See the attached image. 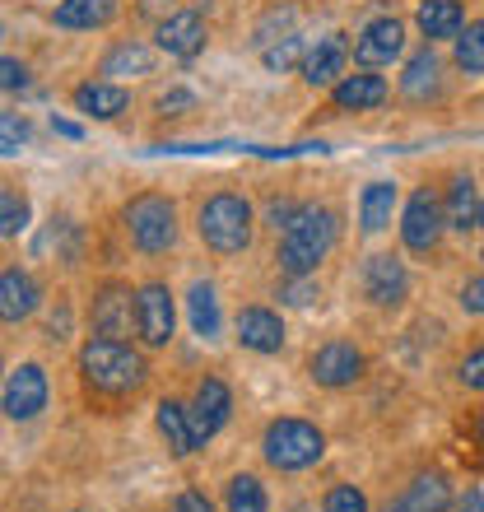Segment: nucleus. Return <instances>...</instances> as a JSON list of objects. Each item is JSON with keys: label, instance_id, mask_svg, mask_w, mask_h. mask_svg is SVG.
Masks as SVG:
<instances>
[{"label": "nucleus", "instance_id": "1", "mask_svg": "<svg viewBox=\"0 0 484 512\" xmlns=\"http://www.w3.org/2000/svg\"><path fill=\"white\" fill-rule=\"evenodd\" d=\"M80 378H84V387H89V396L121 401V396H131V391L145 387L149 368H145V354L131 350L126 340L94 336L80 350Z\"/></svg>", "mask_w": 484, "mask_h": 512}, {"label": "nucleus", "instance_id": "2", "mask_svg": "<svg viewBox=\"0 0 484 512\" xmlns=\"http://www.w3.org/2000/svg\"><path fill=\"white\" fill-rule=\"evenodd\" d=\"M331 247H336V215L322 205H298L280 238V270L284 275H312Z\"/></svg>", "mask_w": 484, "mask_h": 512}, {"label": "nucleus", "instance_id": "3", "mask_svg": "<svg viewBox=\"0 0 484 512\" xmlns=\"http://www.w3.org/2000/svg\"><path fill=\"white\" fill-rule=\"evenodd\" d=\"M201 243L219 256L247 252L252 247V205L242 201L238 191H219L201 205Z\"/></svg>", "mask_w": 484, "mask_h": 512}, {"label": "nucleus", "instance_id": "4", "mask_svg": "<svg viewBox=\"0 0 484 512\" xmlns=\"http://www.w3.org/2000/svg\"><path fill=\"white\" fill-rule=\"evenodd\" d=\"M121 219H126V238H131L140 252H149V256L168 252V247L177 243V210H173L168 196H159V191L135 196Z\"/></svg>", "mask_w": 484, "mask_h": 512}, {"label": "nucleus", "instance_id": "5", "mask_svg": "<svg viewBox=\"0 0 484 512\" xmlns=\"http://www.w3.org/2000/svg\"><path fill=\"white\" fill-rule=\"evenodd\" d=\"M326 452V438L308 419H275L266 429V461L275 471H308Z\"/></svg>", "mask_w": 484, "mask_h": 512}, {"label": "nucleus", "instance_id": "6", "mask_svg": "<svg viewBox=\"0 0 484 512\" xmlns=\"http://www.w3.org/2000/svg\"><path fill=\"white\" fill-rule=\"evenodd\" d=\"M173 294H168V284H145L140 294H135V331L145 340L149 350H163L168 340H173Z\"/></svg>", "mask_w": 484, "mask_h": 512}, {"label": "nucleus", "instance_id": "7", "mask_svg": "<svg viewBox=\"0 0 484 512\" xmlns=\"http://www.w3.org/2000/svg\"><path fill=\"white\" fill-rule=\"evenodd\" d=\"M229 410H233L229 387H224L219 378H205L201 387H196V401L187 405V415H191V438H196V447H201L205 438H215V433L229 424Z\"/></svg>", "mask_w": 484, "mask_h": 512}, {"label": "nucleus", "instance_id": "8", "mask_svg": "<svg viewBox=\"0 0 484 512\" xmlns=\"http://www.w3.org/2000/svg\"><path fill=\"white\" fill-rule=\"evenodd\" d=\"M363 294L373 298L377 308H396V303H405V294H410V275H405L401 256H391V252L368 256V266H363Z\"/></svg>", "mask_w": 484, "mask_h": 512}, {"label": "nucleus", "instance_id": "9", "mask_svg": "<svg viewBox=\"0 0 484 512\" xmlns=\"http://www.w3.org/2000/svg\"><path fill=\"white\" fill-rule=\"evenodd\" d=\"M443 205L433 201L429 191H415L410 205H405V219H401V238L410 252H433L438 238H443Z\"/></svg>", "mask_w": 484, "mask_h": 512}, {"label": "nucleus", "instance_id": "10", "mask_svg": "<svg viewBox=\"0 0 484 512\" xmlns=\"http://www.w3.org/2000/svg\"><path fill=\"white\" fill-rule=\"evenodd\" d=\"M5 415L10 419H38L47 410V373L38 364H19L5 382Z\"/></svg>", "mask_w": 484, "mask_h": 512}, {"label": "nucleus", "instance_id": "11", "mask_svg": "<svg viewBox=\"0 0 484 512\" xmlns=\"http://www.w3.org/2000/svg\"><path fill=\"white\" fill-rule=\"evenodd\" d=\"M308 373L317 387H350V382L363 378V354L354 350L350 340H331V345H322L312 354Z\"/></svg>", "mask_w": 484, "mask_h": 512}, {"label": "nucleus", "instance_id": "12", "mask_svg": "<svg viewBox=\"0 0 484 512\" xmlns=\"http://www.w3.org/2000/svg\"><path fill=\"white\" fill-rule=\"evenodd\" d=\"M89 322H94L98 336L121 340L135 322V294L126 284H103L94 294V308H89Z\"/></svg>", "mask_w": 484, "mask_h": 512}, {"label": "nucleus", "instance_id": "13", "mask_svg": "<svg viewBox=\"0 0 484 512\" xmlns=\"http://www.w3.org/2000/svg\"><path fill=\"white\" fill-rule=\"evenodd\" d=\"M401 52H405V24L401 19H373V24L359 33V42H354V56H359L368 70L391 66Z\"/></svg>", "mask_w": 484, "mask_h": 512}, {"label": "nucleus", "instance_id": "14", "mask_svg": "<svg viewBox=\"0 0 484 512\" xmlns=\"http://www.w3.org/2000/svg\"><path fill=\"white\" fill-rule=\"evenodd\" d=\"M159 47L177 61H191V56L205 52V19L196 10H177L159 24Z\"/></svg>", "mask_w": 484, "mask_h": 512}, {"label": "nucleus", "instance_id": "15", "mask_svg": "<svg viewBox=\"0 0 484 512\" xmlns=\"http://www.w3.org/2000/svg\"><path fill=\"white\" fill-rule=\"evenodd\" d=\"M345 61H350V38H345V33H326V38H317V47L303 56V80L326 89V84H336L340 75H345Z\"/></svg>", "mask_w": 484, "mask_h": 512}, {"label": "nucleus", "instance_id": "16", "mask_svg": "<svg viewBox=\"0 0 484 512\" xmlns=\"http://www.w3.org/2000/svg\"><path fill=\"white\" fill-rule=\"evenodd\" d=\"M38 280L28 275V270H0V322H24V317H33V308H38Z\"/></svg>", "mask_w": 484, "mask_h": 512}, {"label": "nucleus", "instance_id": "17", "mask_svg": "<svg viewBox=\"0 0 484 512\" xmlns=\"http://www.w3.org/2000/svg\"><path fill=\"white\" fill-rule=\"evenodd\" d=\"M238 340H242V350L275 354L284 345V322L270 308H242L238 312Z\"/></svg>", "mask_w": 484, "mask_h": 512}, {"label": "nucleus", "instance_id": "18", "mask_svg": "<svg viewBox=\"0 0 484 512\" xmlns=\"http://www.w3.org/2000/svg\"><path fill=\"white\" fill-rule=\"evenodd\" d=\"M336 108L340 112H368V108H382L387 103V80L382 75H345L336 84Z\"/></svg>", "mask_w": 484, "mask_h": 512}, {"label": "nucleus", "instance_id": "19", "mask_svg": "<svg viewBox=\"0 0 484 512\" xmlns=\"http://www.w3.org/2000/svg\"><path fill=\"white\" fill-rule=\"evenodd\" d=\"M126 103H131V94L112 80H94V84H80V89H75V108L89 112V117H103V122L121 117Z\"/></svg>", "mask_w": 484, "mask_h": 512}, {"label": "nucleus", "instance_id": "20", "mask_svg": "<svg viewBox=\"0 0 484 512\" xmlns=\"http://www.w3.org/2000/svg\"><path fill=\"white\" fill-rule=\"evenodd\" d=\"M452 508V489L443 475H419L415 485L396 499V512H447Z\"/></svg>", "mask_w": 484, "mask_h": 512}, {"label": "nucleus", "instance_id": "21", "mask_svg": "<svg viewBox=\"0 0 484 512\" xmlns=\"http://www.w3.org/2000/svg\"><path fill=\"white\" fill-rule=\"evenodd\" d=\"M52 19L61 28H103L117 19V0H61Z\"/></svg>", "mask_w": 484, "mask_h": 512}, {"label": "nucleus", "instance_id": "22", "mask_svg": "<svg viewBox=\"0 0 484 512\" xmlns=\"http://www.w3.org/2000/svg\"><path fill=\"white\" fill-rule=\"evenodd\" d=\"M475 215H480V196H475V182L471 177H452L447 187V201H443V224L447 229H475Z\"/></svg>", "mask_w": 484, "mask_h": 512}, {"label": "nucleus", "instance_id": "23", "mask_svg": "<svg viewBox=\"0 0 484 512\" xmlns=\"http://www.w3.org/2000/svg\"><path fill=\"white\" fill-rule=\"evenodd\" d=\"M461 24H466V14H461L457 0H424V5H419V28H424L429 42L461 38Z\"/></svg>", "mask_w": 484, "mask_h": 512}, {"label": "nucleus", "instance_id": "24", "mask_svg": "<svg viewBox=\"0 0 484 512\" xmlns=\"http://www.w3.org/2000/svg\"><path fill=\"white\" fill-rule=\"evenodd\" d=\"M391 210H396V187H391V182H368V187H363V201H359V224L363 229L368 233L387 229Z\"/></svg>", "mask_w": 484, "mask_h": 512}, {"label": "nucleus", "instance_id": "25", "mask_svg": "<svg viewBox=\"0 0 484 512\" xmlns=\"http://www.w3.org/2000/svg\"><path fill=\"white\" fill-rule=\"evenodd\" d=\"M159 433H163V443L173 447V457H187L191 447H196V438H191V415H187V405L159 401Z\"/></svg>", "mask_w": 484, "mask_h": 512}, {"label": "nucleus", "instance_id": "26", "mask_svg": "<svg viewBox=\"0 0 484 512\" xmlns=\"http://www.w3.org/2000/svg\"><path fill=\"white\" fill-rule=\"evenodd\" d=\"M187 312H191V326L201 340H215L219 336V298L210 284H191L187 294Z\"/></svg>", "mask_w": 484, "mask_h": 512}, {"label": "nucleus", "instance_id": "27", "mask_svg": "<svg viewBox=\"0 0 484 512\" xmlns=\"http://www.w3.org/2000/svg\"><path fill=\"white\" fill-rule=\"evenodd\" d=\"M438 56L433 52H419V56H410V66H405V75H401V89H405V98H429V94H438Z\"/></svg>", "mask_w": 484, "mask_h": 512}, {"label": "nucleus", "instance_id": "28", "mask_svg": "<svg viewBox=\"0 0 484 512\" xmlns=\"http://www.w3.org/2000/svg\"><path fill=\"white\" fill-rule=\"evenodd\" d=\"M229 512H266V489L256 475H233L229 480Z\"/></svg>", "mask_w": 484, "mask_h": 512}, {"label": "nucleus", "instance_id": "29", "mask_svg": "<svg viewBox=\"0 0 484 512\" xmlns=\"http://www.w3.org/2000/svg\"><path fill=\"white\" fill-rule=\"evenodd\" d=\"M149 66H154V56L145 47H117L103 61V75H112V80H121V75H149Z\"/></svg>", "mask_w": 484, "mask_h": 512}, {"label": "nucleus", "instance_id": "30", "mask_svg": "<svg viewBox=\"0 0 484 512\" xmlns=\"http://www.w3.org/2000/svg\"><path fill=\"white\" fill-rule=\"evenodd\" d=\"M457 66L466 75H484V19L466 28V38H457Z\"/></svg>", "mask_w": 484, "mask_h": 512}, {"label": "nucleus", "instance_id": "31", "mask_svg": "<svg viewBox=\"0 0 484 512\" xmlns=\"http://www.w3.org/2000/svg\"><path fill=\"white\" fill-rule=\"evenodd\" d=\"M24 229H28V201L19 191H0V238H14Z\"/></svg>", "mask_w": 484, "mask_h": 512}, {"label": "nucleus", "instance_id": "32", "mask_svg": "<svg viewBox=\"0 0 484 512\" xmlns=\"http://www.w3.org/2000/svg\"><path fill=\"white\" fill-rule=\"evenodd\" d=\"M284 303H298V308H308V303H317L322 298V289H317V280L312 275H289V284L280 289Z\"/></svg>", "mask_w": 484, "mask_h": 512}, {"label": "nucleus", "instance_id": "33", "mask_svg": "<svg viewBox=\"0 0 484 512\" xmlns=\"http://www.w3.org/2000/svg\"><path fill=\"white\" fill-rule=\"evenodd\" d=\"M326 512H368V499H363V489H354V485H336L326 494Z\"/></svg>", "mask_w": 484, "mask_h": 512}, {"label": "nucleus", "instance_id": "34", "mask_svg": "<svg viewBox=\"0 0 484 512\" xmlns=\"http://www.w3.org/2000/svg\"><path fill=\"white\" fill-rule=\"evenodd\" d=\"M24 84H28V70L19 66L14 56H0V89H5V94H19Z\"/></svg>", "mask_w": 484, "mask_h": 512}, {"label": "nucleus", "instance_id": "35", "mask_svg": "<svg viewBox=\"0 0 484 512\" xmlns=\"http://www.w3.org/2000/svg\"><path fill=\"white\" fill-rule=\"evenodd\" d=\"M298 52H303V42H298V38H284L280 47H270V52H266V66L270 70H289L298 61Z\"/></svg>", "mask_w": 484, "mask_h": 512}, {"label": "nucleus", "instance_id": "36", "mask_svg": "<svg viewBox=\"0 0 484 512\" xmlns=\"http://www.w3.org/2000/svg\"><path fill=\"white\" fill-rule=\"evenodd\" d=\"M28 140V122L14 112H0V145H24Z\"/></svg>", "mask_w": 484, "mask_h": 512}, {"label": "nucleus", "instance_id": "37", "mask_svg": "<svg viewBox=\"0 0 484 512\" xmlns=\"http://www.w3.org/2000/svg\"><path fill=\"white\" fill-rule=\"evenodd\" d=\"M461 382H466L471 391H484V345L461 364Z\"/></svg>", "mask_w": 484, "mask_h": 512}, {"label": "nucleus", "instance_id": "38", "mask_svg": "<svg viewBox=\"0 0 484 512\" xmlns=\"http://www.w3.org/2000/svg\"><path fill=\"white\" fill-rule=\"evenodd\" d=\"M173 512H215V503L205 499L201 489H182V494L173 499Z\"/></svg>", "mask_w": 484, "mask_h": 512}, {"label": "nucleus", "instance_id": "39", "mask_svg": "<svg viewBox=\"0 0 484 512\" xmlns=\"http://www.w3.org/2000/svg\"><path fill=\"white\" fill-rule=\"evenodd\" d=\"M461 308L475 312V317L484 312V275H480V280H471L466 289H461Z\"/></svg>", "mask_w": 484, "mask_h": 512}, {"label": "nucleus", "instance_id": "40", "mask_svg": "<svg viewBox=\"0 0 484 512\" xmlns=\"http://www.w3.org/2000/svg\"><path fill=\"white\" fill-rule=\"evenodd\" d=\"M294 210H298L294 201H270V224H275V229H284V224L294 219Z\"/></svg>", "mask_w": 484, "mask_h": 512}, {"label": "nucleus", "instance_id": "41", "mask_svg": "<svg viewBox=\"0 0 484 512\" xmlns=\"http://www.w3.org/2000/svg\"><path fill=\"white\" fill-rule=\"evenodd\" d=\"M159 108H163V112H177V108H191V94H182V89H177V94H163V98H159Z\"/></svg>", "mask_w": 484, "mask_h": 512}, {"label": "nucleus", "instance_id": "42", "mask_svg": "<svg viewBox=\"0 0 484 512\" xmlns=\"http://www.w3.org/2000/svg\"><path fill=\"white\" fill-rule=\"evenodd\" d=\"M52 131H56V135H66V140H80V135H84L75 122H61V117H52Z\"/></svg>", "mask_w": 484, "mask_h": 512}, {"label": "nucleus", "instance_id": "43", "mask_svg": "<svg viewBox=\"0 0 484 512\" xmlns=\"http://www.w3.org/2000/svg\"><path fill=\"white\" fill-rule=\"evenodd\" d=\"M461 512H484V494H480V489H471V494L461 499Z\"/></svg>", "mask_w": 484, "mask_h": 512}, {"label": "nucleus", "instance_id": "44", "mask_svg": "<svg viewBox=\"0 0 484 512\" xmlns=\"http://www.w3.org/2000/svg\"><path fill=\"white\" fill-rule=\"evenodd\" d=\"M475 438H480V447H484V410L475 415Z\"/></svg>", "mask_w": 484, "mask_h": 512}, {"label": "nucleus", "instance_id": "45", "mask_svg": "<svg viewBox=\"0 0 484 512\" xmlns=\"http://www.w3.org/2000/svg\"><path fill=\"white\" fill-rule=\"evenodd\" d=\"M475 224H480V229H484V201H480V215H475Z\"/></svg>", "mask_w": 484, "mask_h": 512}, {"label": "nucleus", "instance_id": "46", "mask_svg": "<svg viewBox=\"0 0 484 512\" xmlns=\"http://www.w3.org/2000/svg\"><path fill=\"white\" fill-rule=\"evenodd\" d=\"M387 512H396V503H391V508H387Z\"/></svg>", "mask_w": 484, "mask_h": 512}]
</instances>
